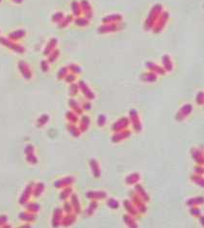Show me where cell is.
I'll list each match as a JSON object with an SVG mask.
<instances>
[{"instance_id": "obj_1", "label": "cell", "mask_w": 204, "mask_h": 228, "mask_svg": "<svg viewBox=\"0 0 204 228\" xmlns=\"http://www.w3.org/2000/svg\"><path fill=\"white\" fill-rule=\"evenodd\" d=\"M13 1H15V2H18V3H20L22 0H13Z\"/></svg>"}, {"instance_id": "obj_2", "label": "cell", "mask_w": 204, "mask_h": 228, "mask_svg": "<svg viewBox=\"0 0 204 228\" xmlns=\"http://www.w3.org/2000/svg\"><path fill=\"white\" fill-rule=\"evenodd\" d=\"M0 2H1V0H0Z\"/></svg>"}]
</instances>
